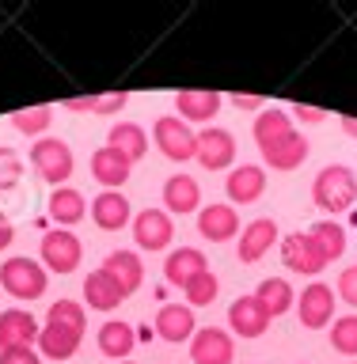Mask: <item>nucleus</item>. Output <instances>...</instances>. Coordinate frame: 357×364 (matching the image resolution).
<instances>
[{"label": "nucleus", "instance_id": "a211bd4d", "mask_svg": "<svg viewBox=\"0 0 357 364\" xmlns=\"http://www.w3.org/2000/svg\"><path fill=\"white\" fill-rule=\"evenodd\" d=\"M198 232L209 239V243L236 239V232H239V216H236L232 205H205V209H198Z\"/></svg>", "mask_w": 357, "mask_h": 364}, {"label": "nucleus", "instance_id": "c9c22d12", "mask_svg": "<svg viewBox=\"0 0 357 364\" xmlns=\"http://www.w3.org/2000/svg\"><path fill=\"white\" fill-rule=\"evenodd\" d=\"M46 323H61V326L84 330V307H80L76 300H57V304H50V311H46Z\"/></svg>", "mask_w": 357, "mask_h": 364}, {"label": "nucleus", "instance_id": "dca6fc26", "mask_svg": "<svg viewBox=\"0 0 357 364\" xmlns=\"http://www.w3.org/2000/svg\"><path fill=\"white\" fill-rule=\"evenodd\" d=\"M130 171H133V164L125 159L118 148H95L91 152V175H95V182H103L107 190H118L122 182H130Z\"/></svg>", "mask_w": 357, "mask_h": 364}, {"label": "nucleus", "instance_id": "4c0bfd02", "mask_svg": "<svg viewBox=\"0 0 357 364\" xmlns=\"http://www.w3.org/2000/svg\"><path fill=\"white\" fill-rule=\"evenodd\" d=\"M338 300H346L350 307H357V266H346L338 273Z\"/></svg>", "mask_w": 357, "mask_h": 364}, {"label": "nucleus", "instance_id": "79ce46f5", "mask_svg": "<svg viewBox=\"0 0 357 364\" xmlns=\"http://www.w3.org/2000/svg\"><path fill=\"white\" fill-rule=\"evenodd\" d=\"M232 102H236V107H244V110L262 107V99H255V95H232Z\"/></svg>", "mask_w": 357, "mask_h": 364}, {"label": "nucleus", "instance_id": "a18cd8bd", "mask_svg": "<svg viewBox=\"0 0 357 364\" xmlns=\"http://www.w3.org/2000/svg\"><path fill=\"white\" fill-rule=\"evenodd\" d=\"M350 364H357V360H350Z\"/></svg>", "mask_w": 357, "mask_h": 364}, {"label": "nucleus", "instance_id": "39448f33", "mask_svg": "<svg viewBox=\"0 0 357 364\" xmlns=\"http://www.w3.org/2000/svg\"><path fill=\"white\" fill-rule=\"evenodd\" d=\"M80 258H84V247H80V239L73 232H65V228H53V232L42 235V266L53 269V273H73L80 266Z\"/></svg>", "mask_w": 357, "mask_h": 364}, {"label": "nucleus", "instance_id": "e433bc0d", "mask_svg": "<svg viewBox=\"0 0 357 364\" xmlns=\"http://www.w3.org/2000/svg\"><path fill=\"white\" fill-rule=\"evenodd\" d=\"M19 178H23V159L11 148H0V190H16Z\"/></svg>", "mask_w": 357, "mask_h": 364}, {"label": "nucleus", "instance_id": "0eeeda50", "mask_svg": "<svg viewBox=\"0 0 357 364\" xmlns=\"http://www.w3.org/2000/svg\"><path fill=\"white\" fill-rule=\"evenodd\" d=\"M198 164L205 171H224V167H232V159H236V136L221 129V125H205V129L198 133Z\"/></svg>", "mask_w": 357, "mask_h": 364}, {"label": "nucleus", "instance_id": "c756f323", "mask_svg": "<svg viewBox=\"0 0 357 364\" xmlns=\"http://www.w3.org/2000/svg\"><path fill=\"white\" fill-rule=\"evenodd\" d=\"M84 213H88V205H84V193L80 190H73V186H57L53 190L50 216L57 224H76V220H84Z\"/></svg>", "mask_w": 357, "mask_h": 364}, {"label": "nucleus", "instance_id": "f704fd0d", "mask_svg": "<svg viewBox=\"0 0 357 364\" xmlns=\"http://www.w3.org/2000/svg\"><path fill=\"white\" fill-rule=\"evenodd\" d=\"M50 122H53V107H27V110L11 114V125H16L19 133H27V136L50 129Z\"/></svg>", "mask_w": 357, "mask_h": 364}, {"label": "nucleus", "instance_id": "393cba45", "mask_svg": "<svg viewBox=\"0 0 357 364\" xmlns=\"http://www.w3.org/2000/svg\"><path fill=\"white\" fill-rule=\"evenodd\" d=\"M262 159L274 167V171H296L308 159V141L301 133H289L285 141H278V144H270V148H262Z\"/></svg>", "mask_w": 357, "mask_h": 364}, {"label": "nucleus", "instance_id": "ea45409f", "mask_svg": "<svg viewBox=\"0 0 357 364\" xmlns=\"http://www.w3.org/2000/svg\"><path fill=\"white\" fill-rule=\"evenodd\" d=\"M289 118H301V122H324L327 110L324 107H304V102H296V107L289 110Z\"/></svg>", "mask_w": 357, "mask_h": 364}, {"label": "nucleus", "instance_id": "a19ab883", "mask_svg": "<svg viewBox=\"0 0 357 364\" xmlns=\"http://www.w3.org/2000/svg\"><path fill=\"white\" fill-rule=\"evenodd\" d=\"M11 239H16V232H11V220H8L4 213H0V250H4Z\"/></svg>", "mask_w": 357, "mask_h": 364}, {"label": "nucleus", "instance_id": "2f4dec72", "mask_svg": "<svg viewBox=\"0 0 357 364\" xmlns=\"http://www.w3.org/2000/svg\"><path fill=\"white\" fill-rule=\"evenodd\" d=\"M125 102H130V95L125 91H114V95H88V99H68L65 107L68 110H76V114H84V110H91V114H118Z\"/></svg>", "mask_w": 357, "mask_h": 364}, {"label": "nucleus", "instance_id": "20e7f679", "mask_svg": "<svg viewBox=\"0 0 357 364\" xmlns=\"http://www.w3.org/2000/svg\"><path fill=\"white\" fill-rule=\"evenodd\" d=\"M152 136H156L160 152H164L167 159H175V164L198 156V133H194L182 118H171V114H167V118H156Z\"/></svg>", "mask_w": 357, "mask_h": 364}, {"label": "nucleus", "instance_id": "bb28decb", "mask_svg": "<svg viewBox=\"0 0 357 364\" xmlns=\"http://www.w3.org/2000/svg\"><path fill=\"white\" fill-rule=\"evenodd\" d=\"M84 300H88V307H95V311H114V307L125 300V292L103 269H95V273H88V281H84Z\"/></svg>", "mask_w": 357, "mask_h": 364}, {"label": "nucleus", "instance_id": "6e6552de", "mask_svg": "<svg viewBox=\"0 0 357 364\" xmlns=\"http://www.w3.org/2000/svg\"><path fill=\"white\" fill-rule=\"evenodd\" d=\"M175 235V224H171V213L164 209H141L133 216V239L141 250H164Z\"/></svg>", "mask_w": 357, "mask_h": 364}, {"label": "nucleus", "instance_id": "c03bdc74", "mask_svg": "<svg viewBox=\"0 0 357 364\" xmlns=\"http://www.w3.org/2000/svg\"><path fill=\"white\" fill-rule=\"evenodd\" d=\"M118 364H137V360H118Z\"/></svg>", "mask_w": 357, "mask_h": 364}, {"label": "nucleus", "instance_id": "37998d69", "mask_svg": "<svg viewBox=\"0 0 357 364\" xmlns=\"http://www.w3.org/2000/svg\"><path fill=\"white\" fill-rule=\"evenodd\" d=\"M342 129H346L350 136H357V118H350V114H342Z\"/></svg>", "mask_w": 357, "mask_h": 364}, {"label": "nucleus", "instance_id": "1a4fd4ad", "mask_svg": "<svg viewBox=\"0 0 357 364\" xmlns=\"http://www.w3.org/2000/svg\"><path fill=\"white\" fill-rule=\"evenodd\" d=\"M281 262H285V269L308 273V277L327 266V258L319 255V247L312 243V235H308V232H293V235L281 239Z\"/></svg>", "mask_w": 357, "mask_h": 364}, {"label": "nucleus", "instance_id": "423d86ee", "mask_svg": "<svg viewBox=\"0 0 357 364\" xmlns=\"http://www.w3.org/2000/svg\"><path fill=\"white\" fill-rule=\"evenodd\" d=\"M236 357V341L221 326H202L190 338V360L194 364H232Z\"/></svg>", "mask_w": 357, "mask_h": 364}, {"label": "nucleus", "instance_id": "9b49d317", "mask_svg": "<svg viewBox=\"0 0 357 364\" xmlns=\"http://www.w3.org/2000/svg\"><path fill=\"white\" fill-rule=\"evenodd\" d=\"M152 330L164 341H190L194 338V330H198V323H194V307L190 304H164L156 311V323H152Z\"/></svg>", "mask_w": 357, "mask_h": 364}, {"label": "nucleus", "instance_id": "72a5a7b5", "mask_svg": "<svg viewBox=\"0 0 357 364\" xmlns=\"http://www.w3.org/2000/svg\"><path fill=\"white\" fill-rule=\"evenodd\" d=\"M182 292H187L190 307H205V304H213V300H217V292H221V281H217V273H213V269H202L198 277H194Z\"/></svg>", "mask_w": 357, "mask_h": 364}, {"label": "nucleus", "instance_id": "4468645a", "mask_svg": "<svg viewBox=\"0 0 357 364\" xmlns=\"http://www.w3.org/2000/svg\"><path fill=\"white\" fill-rule=\"evenodd\" d=\"M228 326H232L239 338H259V334H267L270 315L255 296H239V300L228 307Z\"/></svg>", "mask_w": 357, "mask_h": 364}, {"label": "nucleus", "instance_id": "b1692460", "mask_svg": "<svg viewBox=\"0 0 357 364\" xmlns=\"http://www.w3.org/2000/svg\"><path fill=\"white\" fill-rule=\"evenodd\" d=\"M221 95L217 91H179L175 95V110H179V118L182 122H209L217 118V110H221Z\"/></svg>", "mask_w": 357, "mask_h": 364}, {"label": "nucleus", "instance_id": "2eb2a0df", "mask_svg": "<svg viewBox=\"0 0 357 364\" xmlns=\"http://www.w3.org/2000/svg\"><path fill=\"white\" fill-rule=\"evenodd\" d=\"M38 323H34L31 311H23V307H8V311H0V349H16V346H31L34 338H38Z\"/></svg>", "mask_w": 357, "mask_h": 364}, {"label": "nucleus", "instance_id": "ddd939ff", "mask_svg": "<svg viewBox=\"0 0 357 364\" xmlns=\"http://www.w3.org/2000/svg\"><path fill=\"white\" fill-rule=\"evenodd\" d=\"M281 239V232H278V224L270 220V216H259V220H251L244 232H239V262H259L267 250L274 247Z\"/></svg>", "mask_w": 357, "mask_h": 364}, {"label": "nucleus", "instance_id": "f3484780", "mask_svg": "<svg viewBox=\"0 0 357 364\" xmlns=\"http://www.w3.org/2000/svg\"><path fill=\"white\" fill-rule=\"evenodd\" d=\"M224 190H228V198L239 201V205L259 201L262 190H267V171H262L259 164H239L232 175L224 178Z\"/></svg>", "mask_w": 357, "mask_h": 364}, {"label": "nucleus", "instance_id": "f257e3e1", "mask_svg": "<svg viewBox=\"0 0 357 364\" xmlns=\"http://www.w3.org/2000/svg\"><path fill=\"white\" fill-rule=\"evenodd\" d=\"M312 201H316V209H327V213L350 209V205L357 201V175H353V167L327 164L316 175V182H312Z\"/></svg>", "mask_w": 357, "mask_h": 364}, {"label": "nucleus", "instance_id": "7c9ffc66", "mask_svg": "<svg viewBox=\"0 0 357 364\" xmlns=\"http://www.w3.org/2000/svg\"><path fill=\"white\" fill-rule=\"evenodd\" d=\"M308 235H312V243L319 247V255H324L327 262L342 258V250H346V228L335 224V220H319L308 228Z\"/></svg>", "mask_w": 357, "mask_h": 364}, {"label": "nucleus", "instance_id": "7ed1b4c3", "mask_svg": "<svg viewBox=\"0 0 357 364\" xmlns=\"http://www.w3.org/2000/svg\"><path fill=\"white\" fill-rule=\"evenodd\" d=\"M31 167L38 171L42 182L61 186V182L73 175V148H68L61 136H42V141L31 148Z\"/></svg>", "mask_w": 357, "mask_h": 364}, {"label": "nucleus", "instance_id": "f8f14e48", "mask_svg": "<svg viewBox=\"0 0 357 364\" xmlns=\"http://www.w3.org/2000/svg\"><path fill=\"white\" fill-rule=\"evenodd\" d=\"M103 273H107L125 296H133L145 281V266H141V258H137L133 250H110V255L103 258Z\"/></svg>", "mask_w": 357, "mask_h": 364}, {"label": "nucleus", "instance_id": "cd10ccee", "mask_svg": "<svg viewBox=\"0 0 357 364\" xmlns=\"http://www.w3.org/2000/svg\"><path fill=\"white\" fill-rule=\"evenodd\" d=\"M107 144L118 148V152L130 159V164H137V159L148 152V136H145V129H141L137 122H118V125H110Z\"/></svg>", "mask_w": 357, "mask_h": 364}, {"label": "nucleus", "instance_id": "58836bf2", "mask_svg": "<svg viewBox=\"0 0 357 364\" xmlns=\"http://www.w3.org/2000/svg\"><path fill=\"white\" fill-rule=\"evenodd\" d=\"M0 364H42V357L31 346H16V349H0Z\"/></svg>", "mask_w": 357, "mask_h": 364}, {"label": "nucleus", "instance_id": "4be33fe9", "mask_svg": "<svg viewBox=\"0 0 357 364\" xmlns=\"http://www.w3.org/2000/svg\"><path fill=\"white\" fill-rule=\"evenodd\" d=\"M202 205V186L190 175H171L164 182V213H194Z\"/></svg>", "mask_w": 357, "mask_h": 364}, {"label": "nucleus", "instance_id": "9d476101", "mask_svg": "<svg viewBox=\"0 0 357 364\" xmlns=\"http://www.w3.org/2000/svg\"><path fill=\"white\" fill-rule=\"evenodd\" d=\"M335 292H331V284L324 281H312L308 289L301 292V300H296V307H301V323L308 330H319V326H327L331 318H335Z\"/></svg>", "mask_w": 357, "mask_h": 364}, {"label": "nucleus", "instance_id": "aec40b11", "mask_svg": "<svg viewBox=\"0 0 357 364\" xmlns=\"http://www.w3.org/2000/svg\"><path fill=\"white\" fill-rule=\"evenodd\" d=\"M91 220L103 232H122L130 224V201L122 198L118 190H103L95 201H91Z\"/></svg>", "mask_w": 357, "mask_h": 364}, {"label": "nucleus", "instance_id": "6ab92c4d", "mask_svg": "<svg viewBox=\"0 0 357 364\" xmlns=\"http://www.w3.org/2000/svg\"><path fill=\"white\" fill-rule=\"evenodd\" d=\"M80 338H84V330H73V326H61V323H46L38 330V349H42V357H50V360H68L80 349Z\"/></svg>", "mask_w": 357, "mask_h": 364}, {"label": "nucleus", "instance_id": "c85d7f7f", "mask_svg": "<svg viewBox=\"0 0 357 364\" xmlns=\"http://www.w3.org/2000/svg\"><path fill=\"white\" fill-rule=\"evenodd\" d=\"M255 300L267 307V315L274 318V315H285L296 304V292H293V284L285 281V277H267L255 289Z\"/></svg>", "mask_w": 357, "mask_h": 364}, {"label": "nucleus", "instance_id": "473e14b6", "mask_svg": "<svg viewBox=\"0 0 357 364\" xmlns=\"http://www.w3.org/2000/svg\"><path fill=\"white\" fill-rule=\"evenodd\" d=\"M331 349L342 357H357V315H342L331 326Z\"/></svg>", "mask_w": 357, "mask_h": 364}, {"label": "nucleus", "instance_id": "5701e85b", "mask_svg": "<svg viewBox=\"0 0 357 364\" xmlns=\"http://www.w3.org/2000/svg\"><path fill=\"white\" fill-rule=\"evenodd\" d=\"M137 346V330L122 318H110V323L99 326V353L110 360H125Z\"/></svg>", "mask_w": 357, "mask_h": 364}, {"label": "nucleus", "instance_id": "f03ea898", "mask_svg": "<svg viewBox=\"0 0 357 364\" xmlns=\"http://www.w3.org/2000/svg\"><path fill=\"white\" fill-rule=\"evenodd\" d=\"M0 289L16 300H38L46 292V266L27 255H16L0 266Z\"/></svg>", "mask_w": 357, "mask_h": 364}, {"label": "nucleus", "instance_id": "412c9836", "mask_svg": "<svg viewBox=\"0 0 357 364\" xmlns=\"http://www.w3.org/2000/svg\"><path fill=\"white\" fill-rule=\"evenodd\" d=\"M202 269H209V266H205V255H202L198 247H179V250H171L167 262H164L167 284H179V289H187V284L198 277Z\"/></svg>", "mask_w": 357, "mask_h": 364}, {"label": "nucleus", "instance_id": "a878e982", "mask_svg": "<svg viewBox=\"0 0 357 364\" xmlns=\"http://www.w3.org/2000/svg\"><path fill=\"white\" fill-rule=\"evenodd\" d=\"M255 144H259V152L262 148H270V144H278L285 141V136L293 133V118H289V110H278V107H267L255 118Z\"/></svg>", "mask_w": 357, "mask_h": 364}]
</instances>
